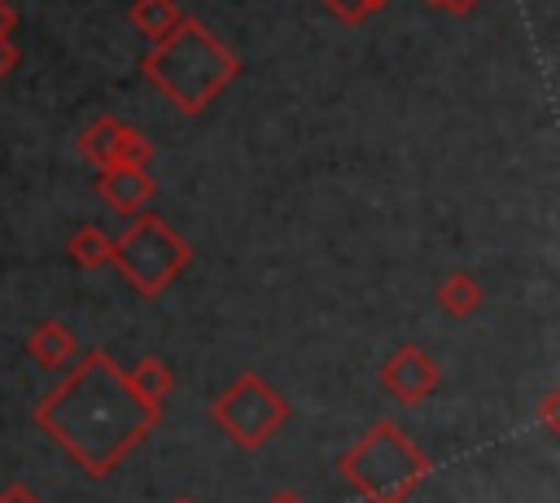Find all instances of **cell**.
Instances as JSON below:
<instances>
[{"instance_id":"6da1fadb","label":"cell","mask_w":560,"mask_h":503,"mask_svg":"<svg viewBox=\"0 0 560 503\" xmlns=\"http://www.w3.org/2000/svg\"><path fill=\"white\" fill-rule=\"evenodd\" d=\"M162 420V407L149 402L131 376L105 350H88L70 372L39 398L35 424L88 472H114Z\"/></svg>"},{"instance_id":"7a4b0ae2","label":"cell","mask_w":560,"mask_h":503,"mask_svg":"<svg viewBox=\"0 0 560 503\" xmlns=\"http://www.w3.org/2000/svg\"><path fill=\"white\" fill-rule=\"evenodd\" d=\"M140 74L179 114H201L241 74V57L206 22L184 13V22L162 39H153V48L140 57Z\"/></svg>"},{"instance_id":"3957f363","label":"cell","mask_w":560,"mask_h":503,"mask_svg":"<svg viewBox=\"0 0 560 503\" xmlns=\"http://www.w3.org/2000/svg\"><path fill=\"white\" fill-rule=\"evenodd\" d=\"M433 459L429 451H420V442L407 437L402 424L394 420H376L363 429V437L337 459L341 481L368 499V503H398L411 499V490L429 477Z\"/></svg>"},{"instance_id":"277c9868","label":"cell","mask_w":560,"mask_h":503,"mask_svg":"<svg viewBox=\"0 0 560 503\" xmlns=\"http://www.w3.org/2000/svg\"><path fill=\"white\" fill-rule=\"evenodd\" d=\"M109 262L122 271V280L140 297H158L188 271L192 245L162 214L140 210V214H131V223L118 236H109Z\"/></svg>"},{"instance_id":"5b68a950","label":"cell","mask_w":560,"mask_h":503,"mask_svg":"<svg viewBox=\"0 0 560 503\" xmlns=\"http://www.w3.org/2000/svg\"><path fill=\"white\" fill-rule=\"evenodd\" d=\"M210 420L241 446V451H258L267 446L280 424L289 420V398L262 376V372H241L232 376V385L210 402Z\"/></svg>"},{"instance_id":"8992f818","label":"cell","mask_w":560,"mask_h":503,"mask_svg":"<svg viewBox=\"0 0 560 503\" xmlns=\"http://www.w3.org/2000/svg\"><path fill=\"white\" fill-rule=\"evenodd\" d=\"M79 153H83V162H92L96 171H105V166H149L153 144H149V136H140L136 127H127L122 118L96 114V118L79 131Z\"/></svg>"},{"instance_id":"52a82bcc","label":"cell","mask_w":560,"mask_h":503,"mask_svg":"<svg viewBox=\"0 0 560 503\" xmlns=\"http://www.w3.org/2000/svg\"><path fill=\"white\" fill-rule=\"evenodd\" d=\"M438 381H442L438 359H433L424 346H416V341L394 346V350L385 354V363H381V385H385V394H389L394 402H402V407L424 402V398L438 389Z\"/></svg>"},{"instance_id":"ba28073f","label":"cell","mask_w":560,"mask_h":503,"mask_svg":"<svg viewBox=\"0 0 560 503\" xmlns=\"http://www.w3.org/2000/svg\"><path fill=\"white\" fill-rule=\"evenodd\" d=\"M96 197L118 214H140L158 197V179L149 175V166H105L96 171Z\"/></svg>"},{"instance_id":"9c48e42d","label":"cell","mask_w":560,"mask_h":503,"mask_svg":"<svg viewBox=\"0 0 560 503\" xmlns=\"http://www.w3.org/2000/svg\"><path fill=\"white\" fill-rule=\"evenodd\" d=\"M26 354H31L39 367L61 372V367H70V363H74L79 341H74L70 324H61V319H39V324L31 328V337H26Z\"/></svg>"},{"instance_id":"30bf717a","label":"cell","mask_w":560,"mask_h":503,"mask_svg":"<svg viewBox=\"0 0 560 503\" xmlns=\"http://www.w3.org/2000/svg\"><path fill=\"white\" fill-rule=\"evenodd\" d=\"M481 302H486V289H481V280H477L472 271H451V276L438 284V306H442V315H451V319L477 315Z\"/></svg>"},{"instance_id":"8fae6325","label":"cell","mask_w":560,"mask_h":503,"mask_svg":"<svg viewBox=\"0 0 560 503\" xmlns=\"http://www.w3.org/2000/svg\"><path fill=\"white\" fill-rule=\"evenodd\" d=\"M127 17L144 39H162L166 31H175L184 22V9H179V0H131Z\"/></svg>"},{"instance_id":"7c38bea8","label":"cell","mask_w":560,"mask_h":503,"mask_svg":"<svg viewBox=\"0 0 560 503\" xmlns=\"http://www.w3.org/2000/svg\"><path fill=\"white\" fill-rule=\"evenodd\" d=\"M66 258H70L74 267H83V271L105 267V262H109V236H105V227H96V223L74 227L70 241H66Z\"/></svg>"},{"instance_id":"4fadbf2b","label":"cell","mask_w":560,"mask_h":503,"mask_svg":"<svg viewBox=\"0 0 560 503\" xmlns=\"http://www.w3.org/2000/svg\"><path fill=\"white\" fill-rule=\"evenodd\" d=\"M127 376H131V385H136V389H140L149 402L166 407V398H171V389H175V376H171V367H166L158 354H144V359H140V363L127 372Z\"/></svg>"},{"instance_id":"5bb4252c","label":"cell","mask_w":560,"mask_h":503,"mask_svg":"<svg viewBox=\"0 0 560 503\" xmlns=\"http://www.w3.org/2000/svg\"><path fill=\"white\" fill-rule=\"evenodd\" d=\"M389 0H324V9H332V17L337 22H346V26H359V22H368L376 9H385Z\"/></svg>"},{"instance_id":"9a60e30c","label":"cell","mask_w":560,"mask_h":503,"mask_svg":"<svg viewBox=\"0 0 560 503\" xmlns=\"http://www.w3.org/2000/svg\"><path fill=\"white\" fill-rule=\"evenodd\" d=\"M538 420H542V429L556 437L560 433V389H547L542 394V407H538Z\"/></svg>"},{"instance_id":"2e32d148","label":"cell","mask_w":560,"mask_h":503,"mask_svg":"<svg viewBox=\"0 0 560 503\" xmlns=\"http://www.w3.org/2000/svg\"><path fill=\"white\" fill-rule=\"evenodd\" d=\"M0 503H39V494L26 481H9V486H0Z\"/></svg>"},{"instance_id":"e0dca14e","label":"cell","mask_w":560,"mask_h":503,"mask_svg":"<svg viewBox=\"0 0 560 503\" xmlns=\"http://www.w3.org/2000/svg\"><path fill=\"white\" fill-rule=\"evenodd\" d=\"M13 66H18V44L13 39H0V83L13 74Z\"/></svg>"},{"instance_id":"ac0fdd59","label":"cell","mask_w":560,"mask_h":503,"mask_svg":"<svg viewBox=\"0 0 560 503\" xmlns=\"http://www.w3.org/2000/svg\"><path fill=\"white\" fill-rule=\"evenodd\" d=\"M13 31H18V9L0 0V39H13Z\"/></svg>"},{"instance_id":"d6986e66","label":"cell","mask_w":560,"mask_h":503,"mask_svg":"<svg viewBox=\"0 0 560 503\" xmlns=\"http://www.w3.org/2000/svg\"><path fill=\"white\" fill-rule=\"evenodd\" d=\"M429 4H438L442 13H455V17H464V13H472L481 0H429Z\"/></svg>"},{"instance_id":"ffe728a7","label":"cell","mask_w":560,"mask_h":503,"mask_svg":"<svg viewBox=\"0 0 560 503\" xmlns=\"http://www.w3.org/2000/svg\"><path fill=\"white\" fill-rule=\"evenodd\" d=\"M267 503H306L298 490H276V494H267Z\"/></svg>"},{"instance_id":"44dd1931","label":"cell","mask_w":560,"mask_h":503,"mask_svg":"<svg viewBox=\"0 0 560 503\" xmlns=\"http://www.w3.org/2000/svg\"><path fill=\"white\" fill-rule=\"evenodd\" d=\"M171 503H192V499H171Z\"/></svg>"},{"instance_id":"7402d4cb","label":"cell","mask_w":560,"mask_h":503,"mask_svg":"<svg viewBox=\"0 0 560 503\" xmlns=\"http://www.w3.org/2000/svg\"><path fill=\"white\" fill-rule=\"evenodd\" d=\"M398 503H407V499H398Z\"/></svg>"}]
</instances>
